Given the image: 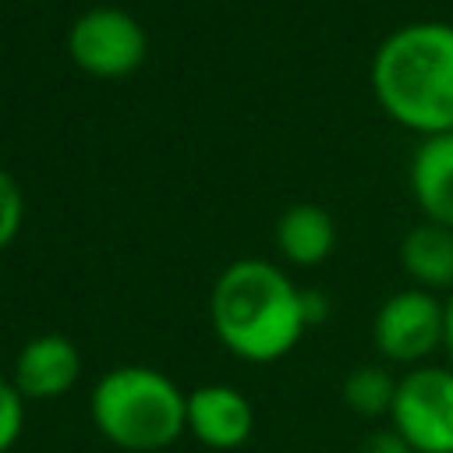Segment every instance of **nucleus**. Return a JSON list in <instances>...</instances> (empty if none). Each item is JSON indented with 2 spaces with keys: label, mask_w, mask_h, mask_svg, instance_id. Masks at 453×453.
<instances>
[{
  "label": "nucleus",
  "mask_w": 453,
  "mask_h": 453,
  "mask_svg": "<svg viewBox=\"0 0 453 453\" xmlns=\"http://www.w3.org/2000/svg\"><path fill=\"white\" fill-rule=\"evenodd\" d=\"M411 191L428 223L453 230V131L428 134L411 156Z\"/></svg>",
  "instance_id": "1a4fd4ad"
},
{
  "label": "nucleus",
  "mask_w": 453,
  "mask_h": 453,
  "mask_svg": "<svg viewBox=\"0 0 453 453\" xmlns=\"http://www.w3.org/2000/svg\"><path fill=\"white\" fill-rule=\"evenodd\" d=\"M25 432V396L11 379H0V453L14 449Z\"/></svg>",
  "instance_id": "ddd939ff"
},
{
  "label": "nucleus",
  "mask_w": 453,
  "mask_h": 453,
  "mask_svg": "<svg viewBox=\"0 0 453 453\" xmlns=\"http://www.w3.org/2000/svg\"><path fill=\"white\" fill-rule=\"evenodd\" d=\"M336 226L333 216L311 202L290 205L276 223V248L290 265H319L333 255Z\"/></svg>",
  "instance_id": "9b49d317"
},
{
  "label": "nucleus",
  "mask_w": 453,
  "mask_h": 453,
  "mask_svg": "<svg viewBox=\"0 0 453 453\" xmlns=\"http://www.w3.org/2000/svg\"><path fill=\"white\" fill-rule=\"evenodd\" d=\"M375 350L393 365H428L435 350H442V301L421 287L396 290L382 301L372 322Z\"/></svg>",
  "instance_id": "39448f33"
},
{
  "label": "nucleus",
  "mask_w": 453,
  "mask_h": 453,
  "mask_svg": "<svg viewBox=\"0 0 453 453\" xmlns=\"http://www.w3.org/2000/svg\"><path fill=\"white\" fill-rule=\"evenodd\" d=\"M357 453H414L389 425L386 428H375V432H368L365 435V442H361V449Z\"/></svg>",
  "instance_id": "2eb2a0df"
},
{
  "label": "nucleus",
  "mask_w": 453,
  "mask_h": 453,
  "mask_svg": "<svg viewBox=\"0 0 453 453\" xmlns=\"http://www.w3.org/2000/svg\"><path fill=\"white\" fill-rule=\"evenodd\" d=\"M442 354H446V365L453 368V290L442 301Z\"/></svg>",
  "instance_id": "f3484780"
},
{
  "label": "nucleus",
  "mask_w": 453,
  "mask_h": 453,
  "mask_svg": "<svg viewBox=\"0 0 453 453\" xmlns=\"http://www.w3.org/2000/svg\"><path fill=\"white\" fill-rule=\"evenodd\" d=\"M389 428L414 453H453V368H407L396 379Z\"/></svg>",
  "instance_id": "20e7f679"
},
{
  "label": "nucleus",
  "mask_w": 453,
  "mask_h": 453,
  "mask_svg": "<svg viewBox=\"0 0 453 453\" xmlns=\"http://www.w3.org/2000/svg\"><path fill=\"white\" fill-rule=\"evenodd\" d=\"M347 411L361 418H389L393 396H396V375H389L382 365H361L347 372L343 389H340Z\"/></svg>",
  "instance_id": "f8f14e48"
},
{
  "label": "nucleus",
  "mask_w": 453,
  "mask_h": 453,
  "mask_svg": "<svg viewBox=\"0 0 453 453\" xmlns=\"http://www.w3.org/2000/svg\"><path fill=\"white\" fill-rule=\"evenodd\" d=\"M379 106L418 134L453 131V25L414 21L382 39L372 60Z\"/></svg>",
  "instance_id": "f03ea898"
},
{
  "label": "nucleus",
  "mask_w": 453,
  "mask_h": 453,
  "mask_svg": "<svg viewBox=\"0 0 453 453\" xmlns=\"http://www.w3.org/2000/svg\"><path fill=\"white\" fill-rule=\"evenodd\" d=\"M400 265L428 294L453 290V230L428 219L411 226L400 241Z\"/></svg>",
  "instance_id": "9d476101"
},
{
  "label": "nucleus",
  "mask_w": 453,
  "mask_h": 453,
  "mask_svg": "<svg viewBox=\"0 0 453 453\" xmlns=\"http://www.w3.org/2000/svg\"><path fill=\"white\" fill-rule=\"evenodd\" d=\"M21 212H25V198H21V188L18 180L0 170V248H7L18 230H21Z\"/></svg>",
  "instance_id": "4468645a"
},
{
  "label": "nucleus",
  "mask_w": 453,
  "mask_h": 453,
  "mask_svg": "<svg viewBox=\"0 0 453 453\" xmlns=\"http://www.w3.org/2000/svg\"><path fill=\"white\" fill-rule=\"evenodd\" d=\"M188 432L205 449H241L255 432V407L241 389L226 382L195 386L188 393Z\"/></svg>",
  "instance_id": "0eeeda50"
},
{
  "label": "nucleus",
  "mask_w": 453,
  "mask_h": 453,
  "mask_svg": "<svg viewBox=\"0 0 453 453\" xmlns=\"http://www.w3.org/2000/svg\"><path fill=\"white\" fill-rule=\"evenodd\" d=\"M209 319L219 343L251 365L287 357L308 329L301 290L265 258H237L216 276Z\"/></svg>",
  "instance_id": "f257e3e1"
},
{
  "label": "nucleus",
  "mask_w": 453,
  "mask_h": 453,
  "mask_svg": "<svg viewBox=\"0 0 453 453\" xmlns=\"http://www.w3.org/2000/svg\"><path fill=\"white\" fill-rule=\"evenodd\" d=\"M99 435L127 453H159L188 432V393L149 365H117L88 393Z\"/></svg>",
  "instance_id": "7ed1b4c3"
},
{
  "label": "nucleus",
  "mask_w": 453,
  "mask_h": 453,
  "mask_svg": "<svg viewBox=\"0 0 453 453\" xmlns=\"http://www.w3.org/2000/svg\"><path fill=\"white\" fill-rule=\"evenodd\" d=\"M71 60L96 78H124L145 60V28L120 7H92L67 32Z\"/></svg>",
  "instance_id": "423d86ee"
},
{
  "label": "nucleus",
  "mask_w": 453,
  "mask_h": 453,
  "mask_svg": "<svg viewBox=\"0 0 453 453\" xmlns=\"http://www.w3.org/2000/svg\"><path fill=\"white\" fill-rule=\"evenodd\" d=\"M301 308H304V322L319 326L329 315V297L322 290H301Z\"/></svg>",
  "instance_id": "dca6fc26"
},
{
  "label": "nucleus",
  "mask_w": 453,
  "mask_h": 453,
  "mask_svg": "<svg viewBox=\"0 0 453 453\" xmlns=\"http://www.w3.org/2000/svg\"><path fill=\"white\" fill-rule=\"evenodd\" d=\"M78 375H81L78 347L60 333H39L18 350L11 382L25 400H57L71 393Z\"/></svg>",
  "instance_id": "6e6552de"
}]
</instances>
